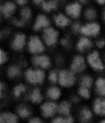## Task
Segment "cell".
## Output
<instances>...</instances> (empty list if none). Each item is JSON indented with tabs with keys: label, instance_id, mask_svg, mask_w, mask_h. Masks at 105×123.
Listing matches in <instances>:
<instances>
[{
	"label": "cell",
	"instance_id": "obj_1",
	"mask_svg": "<svg viewBox=\"0 0 105 123\" xmlns=\"http://www.w3.org/2000/svg\"><path fill=\"white\" fill-rule=\"evenodd\" d=\"M75 81L74 74L70 72L62 71L59 74V82L62 86L69 87L73 85Z\"/></svg>",
	"mask_w": 105,
	"mask_h": 123
},
{
	"label": "cell",
	"instance_id": "obj_2",
	"mask_svg": "<svg viewBox=\"0 0 105 123\" xmlns=\"http://www.w3.org/2000/svg\"><path fill=\"white\" fill-rule=\"evenodd\" d=\"M88 62L90 66L95 69L102 70L104 66L99 56V54L96 51L90 54L87 58Z\"/></svg>",
	"mask_w": 105,
	"mask_h": 123
},
{
	"label": "cell",
	"instance_id": "obj_3",
	"mask_svg": "<svg viewBox=\"0 0 105 123\" xmlns=\"http://www.w3.org/2000/svg\"><path fill=\"white\" fill-rule=\"evenodd\" d=\"M28 80L32 83H41L44 79V73L40 70L33 71L29 69L26 72Z\"/></svg>",
	"mask_w": 105,
	"mask_h": 123
},
{
	"label": "cell",
	"instance_id": "obj_4",
	"mask_svg": "<svg viewBox=\"0 0 105 123\" xmlns=\"http://www.w3.org/2000/svg\"><path fill=\"white\" fill-rule=\"evenodd\" d=\"M100 26L96 23L88 24L81 27V31L84 35L88 36H95L100 31Z\"/></svg>",
	"mask_w": 105,
	"mask_h": 123
},
{
	"label": "cell",
	"instance_id": "obj_5",
	"mask_svg": "<svg viewBox=\"0 0 105 123\" xmlns=\"http://www.w3.org/2000/svg\"><path fill=\"white\" fill-rule=\"evenodd\" d=\"M58 32L52 28L44 30V38L48 45H51L56 43L57 40Z\"/></svg>",
	"mask_w": 105,
	"mask_h": 123
},
{
	"label": "cell",
	"instance_id": "obj_6",
	"mask_svg": "<svg viewBox=\"0 0 105 123\" xmlns=\"http://www.w3.org/2000/svg\"><path fill=\"white\" fill-rule=\"evenodd\" d=\"M30 51L32 53H39L43 51L44 48L37 37H32L29 43Z\"/></svg>",
	"mask_w": 105,
	"mask_h": 123
},
{
	"label": "cell",
	"instance_id": "obj_7",
	"mask_svg": "<svg viewBox=\"0 0 105 123\" xmlns=\"http://www.w3.org/2000/svg\"><path fill=\"white\" fill-rule=\"evenodd\" d=\"M43 114L46 117L53 116L56 113L57 107L55 104L51 102L46 103L43 105L42 107Z\"/></svg>",
	"mask_w": 105,
	"mask_h": 123
},
{
	"label": "cell",
	"instance_id": "obj_8",
	"mask_svg": "<svg viewBox=\"0 0 105 123\" xmlns=\"http://www.w3.org/2000/svg\"><path fill=\"white\" fill-rule=\"evenodd\" d=\"M85 68L84 60L82 56H77L74 59L71 68L72 70L75 72H80Z\"/></svg>",
	"mask_w": 105,
	"mask_h": 123
},
{
	"label": "cell",
	"instance_id": "obj_9",
	"mask_svg": "<svg viewBox=\"0 0 105 123\" xmlns=\"http://www.w3.org/2000/svg\"><path fill=\"white\" fill-rule=\"evenodd\" d=\"M81 6L78 3H75L68 6L66 8L68 14L73 18H77L80 15Z\"/></svg>",
	"mask_w": 105,
	"mask_h": 123
},
{
	"label": "cell",
	"instance_id": "obj_10",
	"mask_svg": "<svg viewBox=\"0 0 105 123\" xmlns=\"http://www.w3.org/2000/svg\"><path fill=\"white\" fill-rule=\"evenodd\" d=\"M33 62L35 65H39L42 68H46L50 65L49 58L46 56H37L34 57Z\"/></svg>",
	"mask_w": 105,
	"mask_h": 123
},
{
	"label": "cell",
	"instance_id": "obj_11",
	"mask_svg": "<svg viewBox=\"0 0 105 123\" xmlns=\"http://www.w3.org/2000/svg\"><path fill=\"white\" fill-rule=\"evenodd\" d=\"M17 120V116L10 113L3 114L0 117V122L1 123H16Z\"/></svg>",
	"mask_w": 105,
	"mask_h": 123
},
{
	"label": "cell",
	"instance_id": "obj_12",
	"mask_svg": "<svg viewBox=\"0 0 105 123\" xmlns=\"http://www.w3.org/2000/svg\"><path fill=\"white\" fill-rule=\"evenodd\" d=\"M94 109L96 113L101 115L105 114V100H96L94 104Z\"/></svg>",
	"mask_w": 105,
	"mask_h": 123
},
{
	"label": "cell",
	"instance_id": "obj_13",
	"mask_svg": "<svg viewBox=\"0 0 105 123\" xmlns=\"http://www.w3.org/2000/svg\"><path fill=\"white\" fill-rule=\"evenodd\" d=\"M25 36L22 34H19L15 37L13 43V47L16 49H20L25 44Z\"/></svg>",
	"mask_w": 105,
	"mask_h": 123
},
{
	"label": "cell",
	"instance_id": "obj_14",
	"mask_svg": "<svg viewBox=\"0 0 105 123\" xmlns=\"http://www.w3.org/2000/svg\"><path fill=\"white\" fill-rule=\"evenodd\" d=\"M49 24V22L44 16L40 15L38 17L34 27L36 30H38L42 27L48 26Z\"/></svg>",
	"mask_w": 105,
	"mask_h": 123
},
{
	"label": "cell",
	"instance_id": "obj_15",
	"mask_svg": "<svg viewBox=\"0 0 105 123\" xmlns=\"http://www.w3.org/2000/svg\"><path fill=\"white\" fill-rule=\"evenodd\" d=\"M56 24L60 26H66L69 24L70 21L67 17L62 14H60L55 18Z\"/></svg>",
	"mask_w": 105,
	"mask_h": 123
},
{
	"label": "cell",
	"instance_id": "obj_16",
	"mask_svg": "<svg viewBox=\"0 0 105 123\" xmlns=\"http://www.w3.org/2000/svg\"><path fill=\"white\" fill-rule=\"evenodd\" d=\"M15 6L12 3H8L1 8L2 12L6 17H9L15 10Z\"/></svg>",
	"mask_w": 105,
	"mask_h": 123
},
{
	"label": "cell",
	"instance_id": "obj_17",
	"mask_svg": "<svg viewBox=\"0 0 105 123\" xmlns=\"http://www.w3.org/2000/svg\"><path fill=\"white\" fill-rule=\"evenodd\" d=\"M92 46V43L90 40L86 38H81L78 44L77 47L79 50H84L86 49L90 48Z\"/></svg>",
	"mask_w": 105,
	"mask_h": 123
},
{
	"label": "cell",
	"instance_id": "obj_18",
	"mask_svg": "<svg viewBox=\"0 0 105 123\" xmlns=\"http://www.w3.org/2000/svg\"><path fill=\"white\" fill-rule=\"evenodd\" d=\"M96 84L99 93L101 95L105 96V79L99 78L96 81Z\"/></svg>",
	"mask_w": 105,
	"mask_h": 123
},
{
	"label": "cell",
	"instance_id": "obj_19",
	"mask_svg": "<svg viewBox=\"0 0 105 123\" xmlns=\"http://www.w3.org/2000/svg\"><path fill=\"white\" fill-rule=\"evenodd\" d=\"M59 113L64 115L69 114L70 110V105L66 101L63 102L58 108Z\"/></svg>",
	"mask_w": 105,
	"mask_h": 123
},
{
	"label": "cell",
	"instance_id": "obj_20",
	"mask_svg": "<svg viewBox=\"0 0 105 123\" xmlns=\"http://www.w3.org/2000/svg\"><path fill=\"white\" fill-rule=\"evenodd\" d=\"M57 0H54L48 2H44L42 6L44 9L46 11H49L52 9H56L57 6Z\"/></svg>",
	"mask_w": 105,
	"mask_h": 123
},
{
	"label": "cell",
	"instance_id": "obj_21",
	"mask_svg": "<svg viewBox=\"0 0 105 123\" xmlns=\"http://www.w3.org/2000/svg\"><path fill=\"white\" fill-rule=\"evenodd\" d=\"M60 92L59 89L56 87H53L50 88L48 92V95L50 98L56 99L60 96Z\"/></svg>",
	"mask_w": 105,
	"mask_h": 123
},
{
	"label": "cell",
	"instance_id": "obj_22",
	"mask_svg": "<svg viewBox=\"0 0 105 123\" xmlns=\"http://www.w3.org/2000/svg\"><path fill=\"white\" fill-rule=\"evenodd\" d=\"M31 99L33 102H37L38 103L42 101V97L39 89L36 88L34 90L32 95Z\"/></svg>",
	"mask_w": 105,
	"mask_h": 123
},
{
	"label": "cell",
	"instance_id": "obj_23",
	"mask_svg": "<svg viewBox=\"0 0 105 123\" xmlns=\"http://www.w3.org/2000/svg\"><path fill=\"white\" fill-rule=\"evenodd\" d=\"M92 80L90 77L86 76L84 77L82 79L81 84L83 87H84L89 88L91 87L92 85Z\"/></svg>",
	"mask_w": 105,
	"mask_h": 123
},
{
	"label": "cell",
	"instance_id": "obj_24",
	"mask_svg": "<svg viewBox=\"0 0 105 123\" xmlns=\"http://www.w3.org/2000/svg\"><path fill=\"white\" fill-rule=\"evenodd\" d=\"M79 94L80 95L85 99H88L90 97L89 91L87 88L83 87L79 90Z\"/></svg>",
	"mask_w": 105,
	"mask_h": 123
},
{
	"label": "cell",
	"instance_id": "obj_25",
	"mask_svg": "<svg viewBox=\"0 0 105 123\" xmlns=\"http://www.w3.org/2000/svg\"><path fill=\"white\" fill-rule=\"evenodd\" d=\"M82 114L83 120L84 121L89 120L90 118H91L92 116V114L91 111L87 109H84L82 111Z\"/></svg>",
	"mask_w": 105,
	"mask_h": 123
},
{
	"label": "cell",
	"instance_id": "obj_26",
	"mask_svg": "<svg viewBox=\"0 0 105 123\" xmlns=\"http://www.w3.org/2000/svg\"><path fill=\"white\" fill-rule=\"evenodd\" d=\"M96 14L95 11L92 9H89L86 11L85 15L86 18L89 20H92L95 18Z\"/></svg>",
	"mask_w": 105,
	"mask_h": 123
},
{
	"label": "cell",
	"instance_id": "obj_27",
	"mask_svg": "<svg viewBox=\"0 0 105 123\" xmlns=\"http://www.w3.org/2000/svg\"><path fill=\"white\" fill-rule=\"evenodd\" d=\"M25 90V88L22 84L16 87L14 89V94L16 97H18L20 95L21 92H24Z\"/></svg>",
	"mask_w": 105,
	"mask_h": 123
},
{
	"label": "cell",
	"instance_id": "obj_28",
	"mask_svg": "<svg viewBox=\"0 0 105 123\" xmlns=\"http://www.w3.org/2000/svg\"><path fill=\"white\" fill-rule=\"evenodd\" d=\"M21 15L25 19H28L31 16V11L28 8H25L21 12Z\"/></svg>",
	"mask_w": 105,
	"mask_h": 123
},
{
	"label": "cell",
	"instance_id": "obj_29",
	"mask_svg": "<svg viewBox=\"0 0 105 123\" xmlns=\"http://www.w3.org/2000/svg\"><path fill=\"white\" fill-rule=\"evenodd\" d=\"M19 73V70L18 68L16 67H12L9 70L8 74L9 76L11 77H13L18 75Z\"/></svg>",
	"mask_w": 105,
	"mask_h": 123
},
{
	"label": "cell",
	"instance_id": "obj_30",
	"mask_svg": "<svg viewBox=\"0 0 105 123\" xmlns=\"http://www.w3.org/2000/svg\"><path fill=\"white\" fill-rule=\"evenodd\" d=\"M20 115L21 117H28L30 115V112L26 109V108H22L19 111Z\"/></svg>",
	"mask_w": 105,
	"mask_h": 123
},
{
	"label": "cell",
	"instance_id": "obj_31",
	"mask_svg": "<svg viewBox=\"0 0 105 123\" xmlns=\"http://www.w3.org/2000/svg\"><path fill=\"white\" fill-rule=\"evenodd\" d=\"M7 60L6 55L4 51L0 50V63L2 64L5 62Z\"/></svg>",
	"mask_w": 105,
	"mask_h": 123
},
{
	"label": "cell",
	"instance_id": "obj_32",
	"mask_svg": "<svg viewBox=\"0 0 105 123\" xmlns=\"http://www.w3.org/2000/svg\"><path fill=\"white\" fill-rule=\"evenodd\" d=\"M49 79L54 83L56 82L57 80L56 73L54 72H52L50 73L49 76Z\"/></svg>",
	"mask_w": 105,
	"mask_h": 123
},
{
	"label": "cell",
	"instance_id": "obj_33",
	"mask_svg": "<svg viewBox=\"0 0 105 123\" xmlns=\"http://www.w3.org/2000/svg\"><path fill=\"white\" fill-rule=\"evenodd\" d=\"M52 122L54 123H66V119H64L61 117H58L54 120Z\"/></svg>",
	"mask_w": 105,
	"mask_h": 123
},
{
	"label": "cell",
	"instance_id": "obj_34",
	"mask_svg": "<svg viewBox=\"0 0 105 123\" xmlns=\"http://www.w3.org/2000/svg\"><path fill=\"white\" fill-rule=\"evenodd\" d=\"M98 47L99 48H102L105 45V41L104 40H100L97 43Z\"/></svg>",
	"mask_w": 105,
	"mask_h": 123
},
{
	"label": "cell",
	"instance_id": "obj_35",
	"mask_svg": "<svg viewBox=\"0 0 105 123\" xmlns=\"http://www.w3.org/2000/svg\"><path fill=\"white\" fill-rule=\"evenodd\" d=\"M13 22L18 26H22L24 25V22L23 20H20L19 21L18 20H14Z\"/></svg>",
	"mask_w": 105,
	"mask_h": 123
},
{
	"label": "cell",
	"instance_id": "obj_36",
	"mask_svg": "<svg viewBox=\"0 0 105 123\" xmlns=\"http://www.w3.org/2000/svg\"><path fill=\"white\" fill-rule=\"evenodd\" d=\"M30 123H42V121L38 118H35L30 120Z\"/></svg>",
	"mask_w": 105,
	"mask_h": 123
},
{
	"label": "cell",
	"instance_id": "obj_37",
	"mask_svg": "<svg viewBox=\"0 0 105 123\" xmlns=\"http://www.w3.org/2000/svg\"><path fill=\"white\" fill-rule=\"evenodd\" d=\"M18 4L20 5H23L26 3L27 0H16Z\"/></svg>",
	"mask_w": 105,
	"mask_h": 123
},
{
	"label": "cell",
	"instance_id": "obj_38",
	"mask_svg": "<svg viewBox=\"0 0 105 123\" xmlns=\"http://www.w3.org/2000/svg\"><path fill=\"white\" fill-rule=\"evenodd\" d=\"M66 123H72L73 121V119L71 117H69L67 118V119H66Z\"/></svg>",
	"mask_w": 105,
	"mask_h": 123
},
{
	"label": "cell",
	"instance_id": "obj_39",
	"mask_svg": "<svg viewBox=\"0 0 105 123\" xmlns=\"http://www.w3.org/2000/svg\"><path fill=\"white\" fill-rule=\"evenodd\" d=\"M79 25L78 24H75V25L74 26V30H75L77 31L78 30V28H79Z\"/></svg>",
	"mask_w": 105,
	"mask_h": 123
},
{
	"label": "cell",
	"instance_id": "obj_40",
	"mask_svg": "<svg viewBox=\"0 0 105 123\" xmlns=\"http://www.w3.org/2000/svg\"><path fill=\"white\" fill-rule=\"evenodd\" d=\"M100 4H104L105 3V0H96Z\"/></svg>",
	"mask_w": 105,
	"mask_h": 123
},
{
	"label": "cell",
	"instance_id": "obj_41",
	"mask_svg": "<svg viewBox=\"0 0 105 123\" xmlns=\"http://www.w3.org/2000/svg\"><path fill=\"white\" fill-rule=\"evenodd\" d=\"M0 92H2V90H4V86L3 84L0 83Z\"/></svg>",
	"mask_w": 105,
	"mask_h": 123
},
{
	"label": "cell",
	"instance_id": "obj_42",
	"mask_svg": "<svg viewBox=\"0 0 105 123\" xmlns=\"http://www.w3.org/2000/svg\"><path fill=\"white\" fill-rule=\"evenodd\" d=\"M34 0V2L37 3V4H38L39 3H40V2L43 1V0Z\"/></svg>",
	"mask_w": 105,
	"mask_h": 123
},
{
	"label": "cell",
	"instance_id": "obj_43",
	"mask_svg": "<svg viewBox=\"0 0 105 123\" xmlns=\"http://www.w3.org/2000/svg\"><path fill=\"white\" fill-rule=\"evenodd\" d=\"M62 43L64 44H66V41H65V40H63V41H62Z\"/></svg>",
	"mask_w": 105,
	"mask_h": 123
},
{
	"label": "cell",
	"instance_id": "obj_44",
	"mask_svg": "<svg viewBox=\"0 0 105 123\" xmlns=\"http://www.w3.org/2000/svg\"><path fill=\"white\" fill-rule=\"evenodd\" d=\"M104 18L105 20V10L104 12Z\"/></svg>",
	"mask_w": 105,
	"mask_h": 123
},
{
	"label": "cell",
	"instance_id": "obj_45",
	"mask_svg": "<svg viewBox=\"0 0 105 123\" xmlns=\"http://www.w3.org/2000/svg\"><path fill=\"white\" fill-rule=\"evenodd\" d=\"M80 0L82 1V2H84V1H85V0Z\"/></svg>",
	"mask_w": 105,
	"mask_h": 123
},
{
	"label": "cell",
	"instance_id": "obj_46",
	"mask_svg": "<svg viewBox=\"0 0 105 123\" xmlns=\"http://www.w3.org/2000/svg\"><path fill=\"white\" fill-rule=\"evenodd\" d=\"M102 122H103V123H105V120H104V121H103Z\"/></svg>",
	"mask_w": 105,
	"mask_h": 123
}]
</instances>
